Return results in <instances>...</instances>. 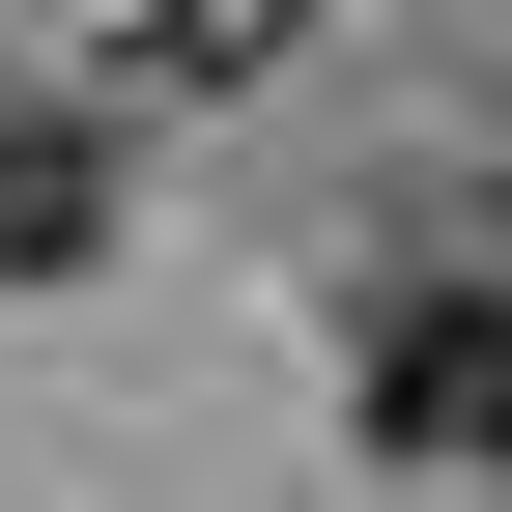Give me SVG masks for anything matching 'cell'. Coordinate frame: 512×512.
I'll use <instances>...</instances> for the list:
<instances>
[{"label":"cell","instance_id":"6da1fadb","mask_svg":"<svg viewBox=\"0 0 512 512\" xmlns=\"http://www.w3.org/2000/svg\"><path fill=\"white\" fill-rule=\"evenodd\" d=\"M370 456L399 484H512V256H456V285L370 313Z\"/></svg>","mask_w":512,"mask_h":512},{"label":"cell","instance_id":"7a4b0ae2","mask_svg":"<svg viewBox=\"0 0 512 512\" xmlns=\"http://www.w3.org/2000/svg\"><path fill=\"white\" fill-rule=\"evenodd\" d=\"M86 228H114V143L57 86H0V285H86Z\"/></svg>","mask_w":512,"mask_h":512},{"label":"cell","instance_id":"3957f363","mask_svg":"<svg viewBox=\"0 0 512 512\" xmlns=\"http://www.w3.org/2000/svg\"><path fill=\"white\" fill-rule=\"evenodd\" d=\"M399 512H512V484H399Z\"/></svg>","mask_w":512,"mask_h":512}]
</instances>
